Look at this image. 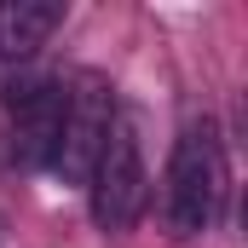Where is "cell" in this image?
I'll use <instances>...</instances> for the list:
<instances>
[{
  "mask_svg": "<svg viewBox=\"0 0 248 248\" xmlns=\"http://www.w3.org/2000/svg\"><path fill=\"white\" fill-rule=\"evenodd\" d=\"M0 98L12 110V127L0 133L12 144V168H23V173L52 168V150H58V133H63V81L23 69V75L6 81Z\"/></svg>",
  "mask_w": 248,
  "mask_h": 248,
  "instance_id": "cell-4",
  "label": "cell"
},
{
  "mask_svg": "<svg viewBox=\"0 0 248 248\" xmlns=\"http://www.w3.org/2000/svg\"><path fill=\"white\" fill-rule=\"evenodd\" d=\"M116 87L98 75V69H81L75 87L63 93V133H58V150H52V173L63 185H93V168L104 156V139L116 127Z\"/></svg>",
  "mask_w": 248,
  "mask_h": 248,
  "instance_id": "cell-2",
  "label": "cell"
},
{
  "mask_svg": "<svg viewBox=\"0 0 248 248\" xmlns=\"http://www.w3.org/2000/svg\"><path fill=\"white\" fill-rule=\"evenodd\" d=\"M93 219L98 231H133L144 202H150V173H144V144H139V122L116 110V127L104 139V156L93 168Z\"/></svg>",
  "mask_w": 248,
  "mask_h": 248,
  "instance_id": "cell-3",
  "label": "cell"
},
{
  "mask_svg": "<svg viewBox=\"0 0 248 248\" xmlns=\"http://www.w3.org/2000/svg\"><path fill=\"white\" fill-rule=\"evenodd\" d=\"M225 196V162H219V139L208 122H185L173 150H168V173H162V219L173 237H202L219 214Z\"/></svg>",
  "mask_w": 248,
  "mask_h": 248,
  "instance_id": "cell-1",
  "label": "cell"
},
{
  "mask_svg": "<svg viewBox=\"0 0 248 248\" xmlns=\"http://www.w3.org/2000/svg\"><path fill=\"white\" fill-rule=\"evenodd\" d=\"M63 29V0H0V58L23 63Z\"/></svg>",
  "mask_w": 248,
  "mask_h": 248,
  "instance_id": "cell-5",
  "label": "cell"
}]
</instances>
